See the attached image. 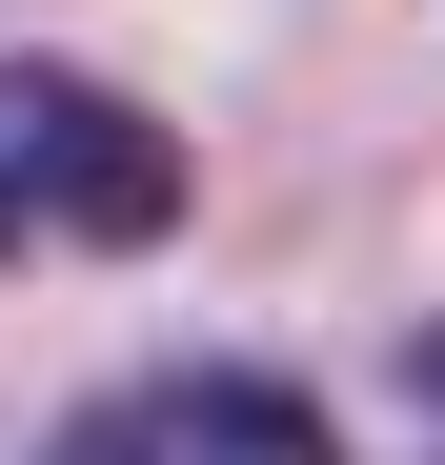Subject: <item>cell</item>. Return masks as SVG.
Wrapping results in <instances>:
<instances>
[{
    "label": "cell",
    "instance_id": "3957f363",
    "mask_svg": "<svg viewBox=\"0 0 445 465\" xmlns=\"http://www.w3.org/2000/svg\"><path fill=\"white\" fill-rule=\"evenodd\" d=\"M405 384H425V425H445V344H405Z\"/></svg>",
    "mask_w": 445,
    "mask_h": 465
},
{
    "label": "cell",
    "instance_id": "6da1fadb",
    "mask_svg": "<svg viewBox=\"0 0 445 465\" xmlns=\"http://www.w3.org/2000/svg\"><path fill=\"white\" fill-rule=\"evenodd\" d=\"M183 243V142L82 61H0V263H142Z\"/></svg>",
    "mask_w": 445,
    "mask_h": 465
},
{
    "label": "cell",
    "instance_id": "7a4b0ae2",
    "mask_svg": "<svg viewBox=\"0 0 445 465\" xmlns=\"http://www.w3.org/2000/svg\"><path fill=\"white\" fill-rule=\"evenodd\" d=\"M41 465H344V445L283 364H163V384H102Z\"/></svg>",
    "mask_w": 445,
    "mask_h": 465
}]
</instances>
